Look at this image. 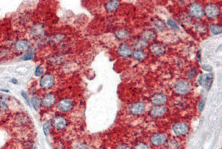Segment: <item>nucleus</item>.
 <instances>
[{"label":"nucleus","mask_w":222,"mask_h":149,"mask_svg":"<svg viewBox=\"0 0 222 149\" xmlns=\"http://www.w3.org/2000/svg\"><path fill=\"white\" fill-rule=\"evenodd\" d=\"M74 149H88V148L84 143H79L74 146Z\"/></svg>","instance_id":"29"},{"label":"nucleus","mask_w":222,"mask_h":149,"mask_svg":"<svg viewBox=\"0 0 222 149\" xmlns=\"http://www.w3.org/2000/svg\"><path fill=\"white\" fill-rule=\"evenodd\" d=\"M117 37L122 40L126 39L129 37V33L125 30H120L118 31L116 34Z\"/></svg>","instance_id":"21"},{"label":"nucleus","mask_w":222,"mask_h":149,"mask_svg":"<svg viewBox=\"0 0 222 149\" xmlns=\"http://www.w3.org/2000/svg\"><path fill=\"white\" fill-rule=\"evenodd\" d=\"M197 72V70H196V69H193L189 71L188 74V77L189 78H193V77H194L196 74Z\"/></svg>","instance_id":"31"},{"label":"nucleus","mask_w":222,"mask_h":149,"mask_svg":"<svg viewBox=\"0 0 222 149\" xmlns=\"http://www.w3.org/2000/svg\"><path fill=\"white\" fill-rule=\"evenodd\" d=\"M204 104H205V101L203 99L201 100V102H200V104L199 105V111H202L203 110V108H204Z\"/></svg>","instance_id":"33"},{"label":"nucleus","mask_w":222,"mask_h":149,"mask_svg":"<svg viewBox=\"0 0 222 149\" xmlns=\"http://www.w3.org/2000/svg\"><path fill=\"white\" fill-rule=\"evenodd\" d=\"M118 149H128V148L125 145H121L118 148Z\"/></svg>","instance_id":"35"},{"label":"nucleus","mask_w":222,"mask_h":149,"mask_svg":"<svg viewBox=\"0 0 222 149\" xmlns=\"http://www.w3.org/2000/svg\"><path fill=\"white\" fill-rule=\"evenodd\" d=\"M214 80V75L211 73L201 75L197 80L199 84L204 88L209 90L211 88Z\"/></svg>","instance_id":"1"},{"label":"nucleus","mask_w":222,"mask_h":149,"mask_svg":"<svg viewBox=\"0 0 222 149\" xmlns=\"http://www.w3.org/2000/svg\"><path fill=\"white\" fill-rule=\"evenodd\" d=\"M118 52L121 56L125 58H128L131 54V50L128 45H120L118 47Z\"/></svg>","instance_id":"14"},{"label":"nucleus","mask_w":222,"mask_h":149,"mask_svg":"<svg viewBox=\"0 0 222 149\" xmlns=\"http://www.w3.org/2000/svg\"><path fill=\"white\" fill-rule=\"evenodd\" d=\"M135 45L138 48V50H140L141 48H143L146 46V42L143 39H140L136 41Z\"/></svg>","instance_id":"23"},{"label":"nucleus","mask_w":222,"mask_h":149,"mask_svg":"<svg viewBox=\"0 0 222 149\" xmlns=\"http://www.w3.org/2000/svg\"><path fill=\"white\" fill-rule=\"evenodd\" d=\"M145 109V105L141 102L134 104L130 107V111L132 114L137 115L143 112Z\"/></svg>","instance_id":"10"},{"label":"nucleus","mask_w":222,"mask_h":149,"mask_svg":"<svg viewBox=\"0 0 222 149\" xmlns=\"http://www.w3.org/2000/svg\"><path fill=\"white\" fill-rule=\"evenodd\" d=\"M29 47V44L27 40H21L18 41L16 45V48L19 52H25L28 50Z\"/></svg>","instance_id":"15"},{"label":"nucleus","mask_w":222,"mask_h":149,"mask_svg":"<svg viewBox=\"0 0 222 149\" xmlns=\"http://www.w3.org/2000/svg\"><path fill=\"white\" fill-rule=\"evenodd\" d=\"M190 89L188 82L185 80H181L177 83L174 86V90L177 93L180 94L187 93Z\"/></svg>","instance_id":"4"},{"label":"nucleus","mask_w":222,"mask_h":149,"mask_svg":"<svg viewBox=\"0 0 222 149\" xmlns=\"http://www.w3.org/2000/svg\"><path fill=\"white\" fill-rule=\"evenodd\" d=\"M53 124L56 129L61 130L66 127L67 121L64 117H57L53 120Z\"/></svg>","instance_id":"9"},{"label":"nucleus","mask_w":222,"mask_h":149,"mask_svg":"<svg viewBox=\"0 0 222 149\" xmlns=\"http://www.w3.org/2000/svg\"><path fill=\"white\" fill-rule=\"evenodd\" d=\"M167 98L165 94L162 93H157L153 96L151 101L154 104L160 105L166 102Z\"/></svg>","instance_id":"13"},{"label":"nucleus","mask_w":222,"mask_h":149,"mask_svg":"<svg viewBox=\"0 0 222 149\" xmlns=\"http://www.w3.org/2000/svg\"><path fill=\"white\" fill-rule=\"evenodd\" d=\"M21 94L23 97L25 99V100L27 101L28 104L29 106L30 105L29 98L28 96L27 93H26V92L24 91H22L21 93Z\"/></svg>","instance_id":"30"},{"label":"nucleus","mask_w":222,"mask_h":149,"mask_svg":"<svg viewBox=\"0 0 222 149\" xmlns=\"http://www.w3.org/2000/svg\"><path fill=\"white\" fill-rule=\"evenodd\" d=\"M205 13L208 17L216 19L219 17L220 9L219 7L214 3L207 4L205 8Z\"/></svg>","instance_id":"2"},{"label":"nucleus","mask_w":222,"mask_h":149,"mask_svg":"<svg viewBox=\"0 0 222 149\" xmlns=\"http://www.w3.org/2000/svg\"><path fill=\"white\" fill-rule=\"evenodd\" d=\"M165 107L162 106H157L153 108L151 113L153 116L155 117H159L162 116L166 111Z\"/></svg>","instance_id":"17"},{"label":"nucleus","mask_w":222,"mask_h":149,"mask_svg":"<svg viewBox=\"0 0 222 149\" xmlns=\"http://www.w3.org/2000/svg\"><path fill=\"white\" fill-rule=\"evenodd\" d=\"M210 31L214 35L221 34L222 32V27L216 24H211L210 26Z\"/></svg>","instance_id":"19"},{"label":"nucleus","mask_w":222,"mask_h":149,"mask_svg":"<svg viewBox=\"0 0 222 149\" xmlns=\"http://www.w3.org/2000/svg\"><path fill=\"white\" fill-rule=\"evenodd\" d=\"M134 149H149L148 145L142 143H138L135 147Z\"/></svg>","instance_id":"28"},{"label":"nucleus","mask_w":222,"mask_h":149,"mask_svg":"<svg viewBox=\"0 0 222 149\" xmlns=\"http://www.w3.org/2000/svg\"><path fill=\"white\" fill-rule=\"evenodd\" d=\"M50 124L46 122L44 123L43 127L44 134L45 135L47 136L50 133Z\"/></svg>","instance_id":"26"},{"label":"nucleus","mask_w":222,"mask_h":149,"mask_svg":"<svg viewBox=\"0 0 222 149\" xmlns=\"http://www.w3.org/2000/svg\"><path fill=\"white\" fill-rule=\"evenodd\" d=\"M151 51L155 56H161L165 52V47L163 45L155 44L151 46Z\"/></svg>","instance_id":"12"},{"label":"nucleus","mask_w":222,"mask_h":149,"mask_svg":"<svg viewBox=\"0 0 222 149\" xmlns=\"http://www.w3.org/2000/svg\"><path fill=\"white\" fill-rule=\"evenodd\" d=\"M44 69L43 68H40V67H37L36 68L35 71V75L37 77H39L42 75L44 73Z\"/></svg>","instance_id":"27"},{"label":"nucleus","mask_w":222,"mask_h":149,"mask_svg":"<svg viewBox=\"0 0 222 149\" xmlns=\"http://www.w3.org/2000/svg\"><path fill=\"white\" fill-rule=\"evenodd\" d=\"M11 81H12V82L13 83V84H17V81L15 79H12Z\"/></svg>","instance_id":"36"},{"label":"nucleus","mask_w":222,"mask_h":149,"mask_svg":"<svg viewBox=\"0 0 222 149\" xmlns=\"http://www.w3.org/2000/svg\"><path fill=\"white\" fill-rule=\"evenodd\" d=\"M34 57V52L33 50H31L28 52L27 53L24 57H23L22 59L24 61H29V60L32 59Z\"/></svg>","instance_id":"24"},{"label":"nucleus","mask_w":222,"mask_h":149,"mask_svg":"<svg viewBox=\"0 0 222 149\" xmlns=\"http://www.w3.org/2000/svg\"><path fill=\"white\" fill-rule=\"evenodd\" d=\"M31 104L34 109L36 111H37L40 107V104H41V101L37 97H33L31 99Z\"/></svg>","instance_id":"22"},{"label":"nucleus","mask_w":222,"mask_h":149,"mask_svg":"<svg viewBox=\"0 0 222 149\" xmlns=\"http://www.w3.org/2000/svg\"><path fill=\"white\" fill-rule=\"evenodd\" d=\"M0 108L2 110H6L7 109V106L4 102H0Z\"/></svg>","instance_id":"34"},{"label":"nucleus","mask_w":222,"mask_h":149,"mask_svg":"<svg viewBox=\"0 0 222 149\" xmlns=\"http://www.w3.org/2000/svg\"><path fill=\"white\" fill-rule=\"evenodd\" d=\"M189 11L191 15L195 18H201L204 15V11L202 7L197 3H194L190 5Z\"/></svg>","instance_id":"5"},{"label":"nucleus","mask_w":222,"mask_h":149,"mask_svg":"<svg viewBox=\"0 0 222 149\" xmlns=\"http://www.w3.org/2000/svg\"><path fill=\"white\" fill-rule=\"evenodd\" d=\"M166 137L162 134H158L153 136L151 139V142L153 145L159 146L163 144L165 142Z\"/></svg>","instance_id":"11"},{"label":"nucleus","mask_w":222,"mask_h":149,"mask_svg":"<svg viewBox=\"0 0 222 149\" xmlns=\"http://www.w3.org/2000/svg\"><path fill=\"white\" fill-rule=\"evenodd\" d=\"M201 68L203 70L207 71H210L212 70V68L210 65H202Z\"/></svg>","instance_id":"32"},{"label":"nucleus","mask_w":222,"mask_h":149,"mask_svg":"<svg viewBox=\"0 0 222 149\" xmlns=\"http://www.w3.org/2000/svg\"><path fill=\"white\" fill-rule=\"evenodd\" d=\"M143 38L146 42L153 40L156 38V34L153 31L147 30L143 33Z\"/></svg>","instance_id":"16"},{"label":"nucleus","mask_w":222,"mask_h":149,"mask_svg":"<svg viewBox=\"0 0 222 149\" xmlns=\"http://www.w3.org/2000/svg\"><path fill=\"white\" fill-rule=\"evenodd\" d=\"M167 25H169V26L172 27L173 29H175L177 30L179 29L178 24L173 20H171V19H168V20H167Z\"/></svg>","instance_id":"25"},{"label":"nucleus","mask_w":222,"mask_h":149,"mask_svg":"<svg viewBox=\"0 0 222 149\" xmlns=\"http://www.w3.org/2000/svg\"><path fill=\"white\" fill-rule=\"evenodd\" d=\"M173 130L177 135H184L187 133L189 128L186 123H178L174 126Z\"/></svg>","instance_id":"6"},{"label":"nucleus","mask_w":222,"mask_h":149,"mask_svg":"<svg viewBox=\"0 0 222 149\" xmlns=\"http://www.w3.org/2000/svg\"><path fill=\"white\" fill-rule=\"evenodd\" d=\"M56 99L54 94L48 93L45 95L42 99L41 103L43 106L49 107L52 106L55 103Z\"/></svg>","instance_id":"8"},{"label":"nucleus","mask_w":222,"mask_h":149,"mask_svg":"<svg viewBox=\"0 0 222 149\" xmlns=\"http://www.w3.org/2000/svg\"><path fill=\"white\" fill-rule=\"evenodd\" d=\"M133 56L136 60H142L145 58L146 55L142 51L137 49L133 53Z\"/></svg>","instance_id":"20"},{"label":"nucleus","mask_w":222,"mask_h":149,"mask_svg":"<svg viewBox=\"0 0 222 149\" xmlns=\"http://www.w3.org/2000/svg\"><path fill=\"white\" fill-rule=\"evenodd\" d=\"M73 105L71 100L68 99L60 100L57 104L59 110L63 112H67L72 108Z\"/></svg>","instance_id":"7"},{"label":"nucleus","mask_w":222,"mask_h":149,"mask_svg":"<svg viewBox=\"0 0 222 149\" xmlns=\"http://www.w3.org/2000/svg\"><path fill=\"white\" fill-rule=\"evenodd\" d=\"M33 149H37V148L36 147H34V148Z\"/></svg>","instance_id":"37"},{"label":"nucleus","mask_w":222,"mask_h":149,"mask_svg":"<svg viewBox=\"0 0 222 149\" xmlns=\"http://www.w3.org/2000/svg\"><path fill=\"white\" fill-rule=\"evenodd\" d=\"M119 3L118 1H109L106 4V8L109 11H113L116 9L119 5Z\"/></svg>","instance_id":"18"},{"label":"nucleus","mask_w":222,"mask_h":149,"mask_svg":"<svg viewBox=\"0 0 222 149\" xmlns=\"http://www.w3.org/2000/svg\"><path fill=\"white\" fill-rule=\"evenodd\" d=\"M55 79L53 75L47 74L45 75L41 78L40 81V85L44 89H49L54 85Z\"/></svg>","instance_id":"3"}]
</instances>
